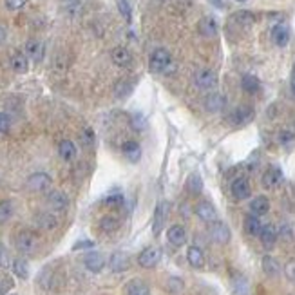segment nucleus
I'll return each mask as SVG.
<instances>
[{"label": "nucleus", "mask_w": 295, "mask_h": 295, "mask_svg": "<svg viewBox=\"0 0 295 295\" xmlns=\"http://www.w3.org/2000/svg\"><path fill=\"white\" fill-rule=\"evenodd\" d=\"M107 207H120V205L123 203V195L122 194H114V195H109V198H105L104 201Z\"/></svg>", "instance_id": "79ce46f5"}, {"label": "nucleus", "mask_w": 295, "mask_h": 295, "mask_svg": "<svg viewBox=\"0 0 295 295\" xmlns=\"http://www.w3.org/2000/svg\"><path fill=\"white\" fill-rule=\"evenodd\" d=\"M9 288H13V281H11V277H4L0 281V293H6Z\"/></svg>", "instance_id": "49530a36"}, {"label": "nucleus", "mask_w": 295, "mask_h": 295, "mask_svg": "<svg viewBox=\"0 0 295 295\" xmlns=\"http://www.w3.org/2000/svg\"><path fill=\"white\" fill-rule=\"evenodd\" d=\"M272 38H274L275 45H279V47H286L288 42H290V27H288L284 22L274 26V29H272Z\"/></svg>", "instance_id": "ddd939ff"}, {"label": "nucleus", "mask_w": 295, "mask_h": 295, "mask_svg": "<svg viewBox=\"0 0 295 295\" xmlns=\"http://www.w3.org/2000/svg\"><path fill=\"white\" fill-rule=\"evenodd\" d=\"M36 223H38L42 228L49 230V228H55V226H57V217L53 216V214H49V212H42V214L36 216Z\"/></svg>", "instance_id": "7c9ffc66"}, {"label": "nucleus", "mask_w": 295, "mask_h": 295, "mask_svg": "<svg viewBox=\"0 0 295 295\" xmlns=\"http://www.w3.org/2000/svg\"><path fill=\"white\" fill-rule=\"evenodd\" d=\"M109 266H111V270L116 272V274L125 272V270L129 268V257L123 252H114L113 256H111V259H109Z\"/></svg>", "instance_id": "6ab92c4d"}, {"label": "nucleus", "mask_w": 295, "mask_h": 295, "mask_svg": "<svg viewBox=\"0 0 295 295\" xmlns=\"http://www.w3.org/2000/svg\"><path fill=\"white\" fill-rule=\"evenodd\" d=\"M194 82L203 91H210L217 85V74L212 69H200L194 74Z\"/></svg>", "instance_id": "20e7f679"}, {"label": "nucleus", "mask_w": 295, "mask_h": 295, "mask_svg": "<svg viewBox=\"0 0 295 295\" xmlns=\"http://www.w3.org/2000/svg\"><path fill=\"white\" fill-rule=\"evenodd\" d=\"M83 141H85L87 145H92V141H94V132H92L89 127L83 130Z\"/></svg>", "instance_id": "de8ad7c7"}, {"label": "nucleus", "mask_w": 295, "mask_h": 295, "mask_svg": "<svg viewBox=\"0 0 295 295\" xmlns=\"http://www.w3.org/2000/svg\"><path fill=\"white\" fill-rule=\"evenodd\" d=\"M161 259V250L158 247H147L141 250V254L138 256L139 266L143 268H154Z\"/></svg>", "instance_id": "39448f33"}, {"label": "nucleus", "mask_w": 295, "mask_h": 295, "mask_svg": "<svg viewBox=\"0 0 295 295\" xmlns=\"http://www.w3.org/2000/svg\"><path fill=\"white\" fill-rule=\"evenodd\" d=\"M244 230L250 235H259L261 230H263V225H261L259 216H254V214H248L244 217Z\"/></svg>", "instance_id": "a878e982"}, {"label": "nucleus", "mask_w": 295, "mask_h": 295, "mask_svg": "<svg viewBox=\"0 0 295 295\" xmlns=\"http://www.w3.org/2000/svg\"><path fill=\"white\" fill-rule=\"evenodd\" d=\"M58 154H60L62 160L65 161H71L76 158V147L71 139H62L60 145H58Z\"/></svg>", "instance_id": "393cba45"}, {"label": "nucleus", "mask_w": 295, "mask_h": 295, "mask_svg": "<svg viewBox=\"0 0 295 295\" xmlns=\"http://www.w3.org/2000/svg\"><path fill=\"white\" fill-rule=\"evenodd\" d=\"M132 127H134L136 130H143L145 127H147V122H145V118L141 116V114L136 113L134 116H132Z\"/></svg>", "instance_id": "37998d69"}, {"label": "nucleus", "mask_w": 295, "mask_h": 295, "mask_svg": "<svg viewBox=\"0 0 295 295\" xmlns=\"http://www.w3.org/2000/svg\"><path fill=\"white\" fill-rule=\"evenodd\" d=\"M11 65H13V69L17 73H27V57L26 55H22V53H17L13 58H11Z\"/></svg>", "instance_id": "473e14b6"}, {"label": "nucleus", "mask_w": 295, "mask_h": 295, "mask_svg": "<svg viewBox=\"0 0 295 295\" xmlns=\"http://www.w3.org/2000/svg\"><path fill=\"white\" fill-rule=\"evenodd\" d=\"M83 265H85V268L89 270V272L98 274V272H102L105 266V257L102 256L100 252H89L83 257Z\"/></svg>", "instance_id": "f8f14e48"}, {"label": "nucleus", "mask_w": 295, "mask_h": 295, "mask_svg": "<svg viewBox=\"0 0 295 295\" xmlns=\"http://www.w3.org/2000/svg\"><path fill=\"white\" fill-rule=\"evenodd\" d=\"M45 203H47L49 209L55 210V212H64V210L69 207V198L60 190H53V192H49L47 198H45Z\"/></svg>", "instance_id": "0eeeda50"}, {"label": "nucleus", "mask_w": 295, "mask_h": 295, "mask_svg": "<svg viewBox=\"0 0 295 295\" xmlns=\"http://www.w3.org/2000/svg\"><path fill=\"white\" fill-rule=\"evenodd\" d=\"M232 290L235 295H248V281L243 275H235L232 281Z\"/></svg>", "instance_id": "2f4dec72"}, {"label": "nucleus", "mask_w": 295, "mask_h": 295, "mask_svg": "<svg viewBox=\"0 0 295 295\" xmlns=\"http://www.w3.org/2000/svg\"><path fill=\"white\" fill-rule=\"evenodd\" d=\"M13 272H15V275H18L20 279L29 277V265H27V261L15 259L13 261Z\"/></svg>", "instance_id": "72a5a7b5"}, {"label": "nucleus", "mask_w": 295, "mask_h": 295, "mask_svg": "<svg viewBox=\"0 0 295 295\" xmlns=\"http://www.w3.org/2000/svg\"><path fill=\"white\" fill-rule=\"evenodd\" d=\"M290 89L295 96V62H293V67H291V76H290Z\"/></svg>", "instance_id": "09e8293b"}, {"label": "nucleus", "mask_w": 295, "mask_h": 295, "mask_svg": "<svg viewBox=\"0 0 295 295\" xmlns=\"http://www.w3.org/2000/svg\"><path fill=\"white\" fill-rule=\"evenodd\" d=\"M43 43L40 42V40H29V42L26 43V53H27V57L31 58L33 62H42L43 58Z\"/></svg>", "instance_id": "412c9836"}, {"label": "nucleus", "mask_w": 295, "mask_h": 295, "mask_svg": "<svg viewBox=\"0 0 295 295\" xmlns=\"http://www.w3.org/2000/svg\"><path fill=\"white\" fill-rule=\"evenodd\" d=\"M226 107V98L219 92H212L205 98V109L209 111V113H219L223 109Z\"/></svg>", "instance_id": "2eb2a0df"}, {"label": "nucleus", "mask_w": 295, "mask_h": 295, "mask_svg": "<svg viewBox=\"0 0 295 295\" xmlns=\"http://www.w3.org/2000/svg\"><path fill=\"white\" fill-rule=\"evenodd\" d=\"M210 237L219 244H226L230 241V228L221 221H216L210 225Z\"/></svg>", "instance_id": "1a4fd4ad"}, {"label": "nucleus", "mask_w": 295, "mask_h": 295, "mask_svg": "<svg viewBox=\"0 0 295 295\" xmlns=\"http://www.w3.org/2000/svg\"><path fill=\"white\" fill-rule=\"evenodd\" d=\"M282 179H284V176H282V170L279 169V167H268V169L265 170V174H263V185H265L266 188H275L279 187L282 183Z\"/></svg>", "instance_id": "9d476101"}, {"label": "nucleus", "mask_w": 295, "mask_h": 295, "mask_svg": "<svg viewBox=\"0 0 295 295\" xmlns=\"http://www.w3.org/2000/svg\"><path fill=\"white\" fill-rule=\"evenodd\" d=\"M232 20L237 22V24H243V26H250V24H254L256 17H254L250 11H239V13H235L234 17H232Z\"/></svg>", "instance_id": "e433bc0d"}, {"label": "nucleus", "mask_w": 295, "mask_h": 295, "mask_svg": "<svg viewBox=\"0 0 295 295\" xmlns=\"http://www.w3.org/2000/svg\"><path fill=\"white\" fill-rule=\"evenodd\" d=\"M187 190L194 195L201 194V190H203V178L198 172H192L187 178Z\"/></svg>", "instance_id": "c85d7f7f"}, {"label": "nucleus", "mask_w": 295, "mask_h": 295, "mask_svg": "<svg viewBox=\"0 0 295 295\" xmlns=\"http://www.w3.org/2000/svg\"><path fill=\"white\" fill-rule=\"evenodd\" d=\"M268 210H270V201L266 195H257V198H254L250 201V212L254 216H265V214H268Z\"/></svg>", "instance_id": "4be33fe9"}, {"label": "nucleus", "mask_w": 295, "mask_h": 295, "mask_svg": "<svg viewBox=\"0 0 295 295\" xmlns=\"http://www.w3.org/2000/svg\"><path fill=\"white\" fill-rule=\"evenodd\" d=\"M169 203L167 201H160L154 210V219H152V234L154 235H160L161 230H163V226L167 223V217H169Z\"/></svg>", "instance_id": "7ed1b4c3"}, {"label": "nucleus", "mask_w": 295, "mask_h": 295, "mask_svg": "<svg viewBox=\"0 0 295 295\" xmlns=\"http://www.w3.org/2000/svg\"><path fill=\"white\" fill-rule=\"evenodd\" d=\"M15 247L20 254H33L38 247V237L31 230H22L15 239Z\"/></svg>", "instance_id": "f03ea898"}, {"label": "nucleus", "mask_w": 295, "mask_h": 295, "mask_svg": "<svg viewBox=\"0 0 295 295\" xmlns=\"http://www.w3.org/2000/svg\"><path fill=\"white\" fill-rule=\"evenodd\" d=\"M263 270H265V274L270 275V277H277L281 274V266H279V263L272 256L263 257Z\"/></svg>", "instance_id": "cd10ccee"}, {"label": "nucleus", "mask_w": 295, "mask_h": 295, "mask_svg": "<svg viewBox=\"0 0 295 295\" xmlns=\"http://www.w3.org/2000/svg\"><path fill=\"white\" fill-rule=\"evenodd\" d=\"M284 275L288 277V281L295 282V259H290L284 265Z\"/></svg>", "instance_id": "ea45409f"}, {"label": "nucleus", "mask_w": 295, "mask_h": 295, "mask_svg": "<svg viewBox=\"0 0 295 295\" xmlns=\"http://www.w3.org/2000/svg\"><path fill=\"white\" fill-rule=\"evenodd\" d=\"M170 62H172V57L167 49H156V51H152L151 58H149V69L152 73H165Z\"/></svg>", "instance_id": "f257e3e1"}, {"label": "nucleus", "mask_w": 295, "mask_h": 295, "mask_svg": "<svg viewBox=\"0 0 295 295\" xmlns=\"http://www.w3.org/2000/svg\"><path fill=\"white\" fill-rule=\"evenodd\" d=\"M230 120L235 123V125H247L254 120V109L250 105H239L232 113Z\"/></svg>", "instance_id": "9b49d317"}, {"label": "nucleus", "mask_w": 295, "mask_h": 295, "mask_svg": "<svg viewBox=\"0 0 295 295\" xmlns=\"http://www.w3.org/2000/svg\"><path fill=\"white\" fill-rule=\"evenodd\" d=\"M230 192L237 201H243V200H247V198H250L252 188H250V183H248L247 178L239 176V178H235L234 181H232Z\"/></svg>", "instance_id": "423d86ee"}, {"label": "nucleus", "mask_w": 295, "mask_h": 295, "mask_svg": "<svg viewBox=\"0 0 295 295\" xmlns=\"http://www.w3.org/2000/svg\"><path fill=\"white\" fill-rule=\"evenodd\" d=\"M65 4H74V2H76V0H64Z\"/></svg>", "instance_id": "8fccbe9b"}, {"label": "nucleus", "mask_w": 295, "mask_h": 295, "mask_svg": "<svg viewBox=\"0 0 295 295\" xmlns=\"http://www.w3.org/2000/svg\"><path fill=\"white\" fill-rule=\"evenodd\" d=\"M116 4H118V9H120V13L125 17L127 22H130V17H132V13H130V4H129V0H116Z\"/></svg>", "instance_id": "58836bf2"}, {"label": "nucleus", "mask_w": 295, "mask_h": 295, "mask_svg": "<svg viewBox=\"0 0 295 295\" xmlns=\"http://www.w3.org/2000/svg\"><path fill=\"white\" fill-rule=\"evenodd\" d=\"M51 187V178L45 172H35L27 178V188L33 192H43Z\"/></svg>", "instance_id": "6e6552de"}, {"label": "nucleus", "mask_w": 295, "mask_h": 295, "mask_svg": "<svg viewBox=\"0 0 295 295\" xmlns=\"http://www.w3.org/2000/svg\"><path fill=\"white\" fill-rule=\"evenodd\" d=\"M118 226H120V221L114 216H104L100 219V228L104 232H114L118 230Z\"/></svg>", "instance_id": "f704fd0d"}, {"label": "nucleus", "mask_w": 295, "mask_h": 295, "mask_svg": "<svg viewBox=\"0 0 295 295\" xmlns=\"http://www.w3.org/2000/svg\"><path fill=\"white\" fill-rule=\"evenodd\" d=\"M123 154H125V158L129 161H132V163H136V161H139V158H141V147H139L138 141H134V139H129V141H125L123 143Z\"/></svg>", "instance_id": "5701e85b"}, {"label": "nucleus", "mask_w": 295, "mask_h": 295, "mask_svg": "<svg viewBox=\"0 0 295 295\" xmlns=\"http://www.w3.org/2000/svg\"><path fill=\"white\" fill-rule=\"evenodd\" d=\"M187 261L192 268H203L205 266V254L200 247H188L187 250Z\"/></svg>", "instance_id": "aec40b11"}, {"label": "nucleus", "mask_w": 295, "mask_h": 295, "mask_svg": "<svg viewBox=\"0 0 295 295\" xmlns=\"http://www.w3.org/2000/svg\"><path fill=\"white\" fill-rule=\"evenodd\" d=\"M27 0H6V8L11 9V11H17V9L24 8Z\"/></svg>", "instance_id": "c03bdc74"}, {"label": "nucleus", "mask_w": 295, "mask_h": 295, "mask_svg": "<svg viewBox=\"0 0 295 295\" xmlns=\"http://www.w3.org/2000/svg\"><path fill=\"white\" fill-rule=\"evenodd\" d=\"M125 293L127 295H151V288L147 286V282L141 279H130L125 284Z\"/></svg>", "instance_id": "a211bd4d"}, {"label": "nucleus", "mask_w": 295, "mask_h": 295, "mask_svg": "<svg viewBox=\"0 0 295 295\" xmlns=\"http://www.w3.org/2000/svg\"><path fill=\"white\" fill-rule=\"evenodd\" d=\"M200 31L203 36H216L217 35V22L216 18L212 17H205L203 20L200 22Z\"/></svg>", "instance_id": "bb28decb"}, {"label": "nucleus", "mask_w": 295, "mask_h": 295, "mask_svg": "<svg viewBox=\"0 0 295 295\" xmlns=\"http://www.w3.org/2000/svg\"><path fill=\"white\" fill-rule=\"evenodd\" d=\"M13 216V203L11 201H0V225L11 219Z\"/></svg>", "instance_id": "c9c22d12"}, {"label": "nucleus", "mask_w": 295, "mask_h": 295, "mask_svg": "<svg viewBox=\"0 0 295 295\" xmlns=\"http://www.w3.org/2000/svg\"><path fill=\"white\" fill-rule=\"evenodd\" d=\"M241 87H243V91L254 94V92H257L261 89V82L254 76V74H244L243 80H241Z\"/></svg>", "instance_id": "c756f323"}, {"label": "nucleus", "mask_w": 295, "mask_h": 295, "mask_svg": "<svg viewBox=\"0 0 295 295\" xmlns=\"http://www.w3.org/2000/svg\"><path fill=\"white\" fill-rule=\"evenodd\" d=\"M235 2H247V0H235Z\"/></svg>", "instance_id": "3c124183"}, {"label": "nucleus", "mask_w": 295, "mask_h": 295, "mask_svg": "<svg viewBox=\"0 0 295 295\" xmlns=\"http://www.w3.org/2000/svg\"><path fill=\"white\" fill-rule=\"evenodd\" d=\"M279 141H281L282 147L290 149L291 145L295 143V134L291 132V130H282L281 134H279Z\"/></svg>", "instance_id": "4c0bfd02"}, {"label": "nucleus", "mask_w": 295, "mask_h": 295, "mask_svg": "<svg viewBox=\"0 0 295 295\" xmlns=\"http://www.w3.org/2000/svg\"><path fill=\"white\" fill-rule=\"evenodd\" d=\"M167 239H169V243L172 247H181L187 241V232H185V228L181 225H172L167 230Z\"/></svg>", "instance_id": "f3484780"}, {"label": "nucleus", "mask_w": 295, "mask_h": 295, "mask_svg": "<svg viewBox=\"0 0 295 295\" xmlns=\"http://www.w3.org/2000/svg\"><path fill=\"white\" fill-rule=\"evenodd\" d=\"M9 129H11V116L0 113V132H8Z\"/></svg>", "instance_id": "a19ab883"}, {"label": "nucleus", "mask_w": 295, "mask_h": 295, "mask_svg": "<svg viewBox=\"0 0 295 295\" xmlns=\"http://www.w3.org/2000/svg\"><path fill=\"white\" fill-rule=\"evenodd\" d=\"M277 228L274 225H263V230H261L259 237H261V243L265 248H274L275 243H277Z\"/></svg>", "instance_id": "dca6fc26"}, {"label": "nucleus", "mask_w": 295, "mask_h": 295, "mask_svg": "<svg viewBox=\"0 0 295 295\" xmlns=\"http://www.w3.org/2000/svg\"><path fill=\"white\" fill-rule=\"evenodd\" d=\"M92 247H94V243H92V241H89V239H83V241L74 243L73 250H85V248H92Z\"/></svg>", "instance_id": "a18cd8bd"}, {"label": "nucleus", "mask_w": 295, "mask_h": 295, "mask_svg": "<svg viewBox=\"0 0 295 295\" xmlns=\"http://www.w3.org/2000/svg\"><path fill=\"white\" fill-rule=\"evenodd\" d=\"M111 57H113L114 64L120 65V67H127L132 62V55H130V51L127 47H114L113 53H111Z\"/></svg>", "instance_id": "b1692460"}, {"label": "nucleus", "mask_w": 295, "mask_h": 295, "mask_svg": "<svg viewBox=\"0 0 295 295\" xmlns=\"http://www.w3.org/2000/svg\"><path fill=\"white\" fill-rule=\"evenodd\" d=\"M195 214L200 219H203L205 223H216L217 221V212L214 209V205L209 201H201L198 207H195Z\"/></svg>", "instance_id": "4468645a"}]
</instances>
